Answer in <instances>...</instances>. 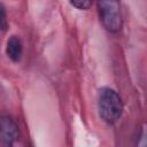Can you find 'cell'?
I'll return each instance as SVG.
<instances>
[{
	"label": "cell",
	"mask_w": 147,
	"mask_h": 147,
	"mask_svg": "<svg viewBox=\"0 0 147 147\" xmlns=\"http://www.w3.org/2000/svg\"><path fill=\"white\" fill-rule=\"evenodd\" d=\"M98 8L103 26L109 32H118L122 28L119 0H98Z\"/></svg>",
	"instance_id": "obj_2"
},
{
	"label": "cell",
	"mask_w": 147,
	"mask_h": 147,
	"mask_svg": "<svg viewBox=\"0 0 147 147\" xmlns=\"http://www.w3.org/2000/svg\"><path fill=\"white\" fill-rule=\"evenodd\" d=\"M93 0H70L71 5L80 10H86L91 7Z\"/></svg>",
	"instance_id": "obj_5"
},
{
	"label": "cell",
	"mask_w": 147,
	"mask_h": 147,
	"mask_svg": "<svg viewBox=\"0 0 147 147\" xmlns=\"http://www.w3.org/2000/svg\"><path fill=\"white\" fill-rule=\"evenodd\" d=\"M8 29V21H7V14L5 7L0 3V31L3 32Z\"/></svg>",
	"instance_id": "obj_6"
},
{
	"label": "cell",
	"mask_w": 147,
	"mask_h": 147,
	"mask_svg": "<svg viewBox=\"0 0 147 147\" xmlns=\"http://www.w3.org/2000/svg\"><path fill=\"white\" fill-rule=\"evenodd\" d=\"M18 138V126L9 116H0V144L11 146Z\"/></svg>",
	"instance_id": "obj_3"
},
{
	"label": "cell",
	"mask_w": 147,
	"mask_h": 147,
	"mask_svg": "<svg viewBox=\"0 0 147 147\" xmlns=\"http://www.w3.org/2000/svg\"><path fill=\"white\" fill-rule=\"evenodd\" d=\"M6 53L8 57L14 62H18L21 60L22 53H23V45H22L21 39L17 36H11L7 40Z\"/></svg>",
	"instance_id": "obj_4"
},
{
	"label": "cell",
	"mask_w": 147,
	"mask_h": 147,
	"mask_svg": "<svg viewBox=\"0 0 147 147\" xmlns=\"http://www.w3.org/2000/svg\"><path fill=\"white\" fill-rule=\"evenodd\" d=\"M98 108L100 117L108 124L116 123L123 114V103L118 93L110 87H102L99 91Z\"/></svg>",
	"instance_id": "obj_1"
}]
</instances>
